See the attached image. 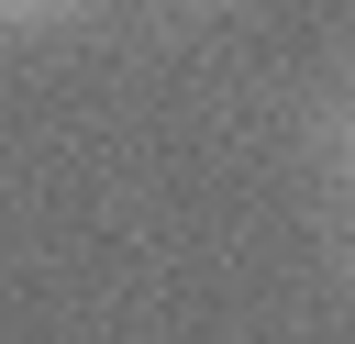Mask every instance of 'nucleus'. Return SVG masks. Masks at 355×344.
I'll return each mask as SVG.
<instances>
[{"label":"nucleus","mask_w":355,"mask_h":344,"mask_svg":"<svg viewBox=\"0 0 355 344\" xmlns=\"http://www.w3.org/2000/svg\"><path fill=\"white\" fill-rule=\"evenodd\" d=\"M0 11H11V22H33V11H55V0H0Z\"/></svg>","instance_id":"obj_1"}]
</instances>
